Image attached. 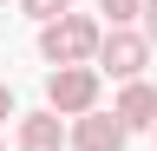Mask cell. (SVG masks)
<instances>
[{"label":"cell","mask_w":157,"mask_h":151,"mask_svg":"<svg viewBox=\"0 0 157 151\" xmlns=\"http://www.w3.org/2000/svg\"><path fill=\"white\" fill-rule=\"evenodd\" d=\"M111 112H118L131 131H157V85H151V79H131V85L111 99Z\"/></svg>","instance_id":"cell-6"},{"label":"cell","mask_w":157,"mask_h":151,"mask_svg":"<svg viewBox=\"0 0 157 151\" xmlns=\"http://www.w3.org/2000/svg\"><path fill=\"white\" fill-rule=\"evenodd\" d=\"M131 145V125L118 112H85L72 118V151H124Z\"/></svg>","instance_id":"cell-5"},{"label":"cell","mask_w":157,"mask_h":151,"mask_svg":"<svg viewBox=\"0 0 157 151\" xmlns=\"http://www.w3.org/2000/svg\"><path fill=\"white\" fill-rule=\"evenodd\" d=\"M13 145H20V151H59V145H72V125L59 118L52 105L20 112V118H13Z\"/></svg>","instance_id":"cell-4"},{"label":"cell","mask_w":157,"mask_h":151,"mask_svg":"<svg viewBox=\"0 0 157 151\" xmlns=\"http://www.w3.org/2000/svg\"><path fill=\"white\" fill-rule=\"evenodd\" d=\"M7 118H20V112H13V85H0V125Z\"/></svg>","instance_id":"cell-10"},{"label":"cell","mask_w":157,"mask_h":151,"mask_svg":"<svg viewBox=\"0 0 157 151\" xmlns=\"http://www.w3.org/2000/svg\"><path fill=\"white\" fill-rule=\"evenodd\" d=\"M98 13H105L111 26H137L144 20V0H98Z\"/></svg>","instance_id":"cell-7"},{"label":"cell","mask_w":157,"mask_h":151,"mask_svg":"<svg viewBox=\"0 0 157 151\" xmlns=\"http://www.w3.org/2000/svg\"><path fill=\"white\" fill-rule=\"evenodd\" d=\"M137 26H144V40L157 46V0H144V20H137Z\"/></svg>","instance_id":"cell-9"},{"label":"cell","mask_w":157,"mask_h":151,"mask_svg":"<svg viewBox=\"0 0 157 151\" xmlns=\"http://www.w3.org/2000/svg\"><path fill=\"white\" fill-rule=\"evenodd\" d=\"M98 85H105L98 66H52L46 72V105L59 118H85V112H98Z\"/></svg>","instance_id":"cell-2"},{"label":"cell","mask_w":157,"mask_h":151,"mask_svg":"<svg viewBox=\"0 0 157 151\" xmlns=\"http://www.w3.org/2000/svg\"><path fill=\"white\" fill-rule=\"evenodd\" d=\"M98 46H105V26L92 13H59V20L39 26V59L46 66H98Z\"/></svg>","instance_id":"cell-1"},{"label":"cell","mask_w":157,"mask_h":151,"mask_svg":"<svg viewBox=\"0 0 157 151\" xmlns=\"http://www.w3.org/2000/svg\"><path fill=\"white\" fill-rule=\"evenodd\" d=\"M151 40L137 26H105V46H98V72H111L118 85H131V79H144V66H151Z\"/></svg>","instance_id":"cell-3"},{"label":"cell","mask_w":157,"mask_h":151,"mask_svg":"<svg viewBox=\"0 0 157 151\" xmlns=\"http://www.w3.org/2000/svg\"><path fill=\"white\" fill-rule=\"evenodd\" d=\"M0 151H7V145H0Z\"/></svg>","instance_id":"cell-12"},{"label":"cell","mask_w":157,"mask_h":151,"mask_svg":"<svg viewBox=\"0 0 157 151\" xmlns=\"http://www.w3.org/2000/svg\"><path fill=\"white\" fill-rule=\"evenodd\" d=\"M0 7H7V0H0Z\"/></svg>","instance_id":"cell-11"},{"label":"cell","mask_w":157,"mask_h":151,"mask_svg":"<svg viewBox=\"0 0 157 151\" xmlns=\"http://www.w3.org/2000/svg\"><path fill=\"white\" fill-rule=\"evenodd\" d=\"M20 13H26V20H59V13H72V0H20Z\"/></svg>","instance_id":"cell-8"}]
</instances>
